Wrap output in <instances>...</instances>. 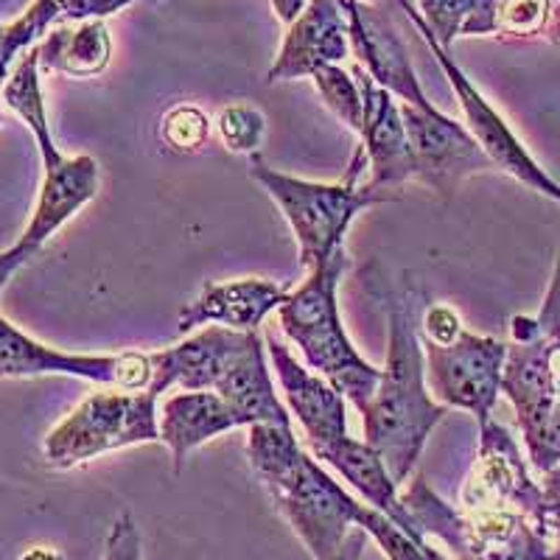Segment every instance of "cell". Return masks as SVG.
Instances as JSON below:
<instances>
[{"label": "cell", "mask_w": 560, "mask_h": 560, "mask_svg": "<svg viewBox=\"0 0 560 560\" xmlns=\"http://www.w3.org/2000/svg\"><path fill=\"white\" fill-rule=\"evenodd\" d=\"M382 303L389 331L387 362L376 393L362 409L364 443L384 459L395 482L404 485L415 471L427 440L448 415V407L434 401L429 393L412 298L389 289L382 294Z\"/></svg>", "instance_id": "cell-1"}, {"label": "cell", "mask_w": 560, "mask_h": 560, "mask_svg": "<svg viewBox=\"0 0 560 560\" xmlns=\"http://www.w3.org/2000/svg\"><path fill=\"white\" fill-rule=\"evenodd\" d=\"M348 269V249H339L325 264L308 269V278L280 303V328L345 401L362 412L373 398L382 370L353 348L339 312V280Z\"/></svg>", "instance_id": "cell-2"}, {"label": "cell", "mask_w": 560, "mask_h": 560, "mask_svg": "<svg viewBox=\"0 0 560 560\" xmlns=\"http://www.w3.org/2000/svg\"><path fill=\"white\" fill-rule=\"evenodd\" d=\"M368 168L364 149L359 147L342 183H312L272 168L258 154H249V177L261 185L294 233L303 269L325 264L345 247L353 219L368 208L395 202V194L373 191L362 179Z\"/></svg>", "instance_id": "cell-3"}, {"label": "cell", "mask_w": 560, "mask_h": 560, "mask_svg": "<svg viewBox=\"0 0 560 560\" xmlns=\"http://www.w3.org/2000/svg\"><path fill=\"white\" fill-rule=\"evenodd\" d=\"M409 516L427 538L446 544L454 560H549L552 538L535 518L513 510H465L440 499L423 477L401 493Z\"/></svg>", "instance_id": "cell-4"}, {"label": "cell", "mask_w": 560, "mask_h": 560, "mask_svg": "<svg viewBox=\"0 0 560 560\" xmlns=\"http://www.w3.org/2000/svg\"><path fill=\"white\" fill-rule=\"evenodd\" d=\"M143 443H160V393L107 387L88 395L45 434L43 457L48 468L68 471Z\"/></svg>", "instance_id": "cell-5"}, {"label": "cell", "mask_w": 560, "mask_h": 560, "mask_svg": "<svg viewBox=\"0 0 560 560\" xmlns=\"http://www.w3.org/2000/svg\"><path fill=\"white\" fill-rule=\"evenodd\" d=\"M314 560H342L362 502L353 499L312 452H303L292 471L264 488Z\"/></svg>", "instance_id": "cell-6"}, {"label": "cell", "mask_w": 560, "mask_h": 560, "mask_svg": "<svg viewBox=\"0 0 560 560\" xmlns=\"http://www.w3.org/2000/svg\"><path fill=\"white\" fill-rule=\"evenodd\" d=\"M398 3H401L407 18L412 20L415 28L423 34V39H427L429 48H432L434 59H438V65L443 68V73H446L448 84H452L454 93H457L459 107H463L465 115V127H468V132L477 138V143L485 149V154L493 160L497 172L510 174L513 179L527 185L529 191H538L541 197L560 205V183H555V179L538 166V160L527 152V147H524L522 140H518V135L510 129V124L504 121L502 113L482 96V90H479L471 79L465 77V70L454 62L452 51H446V48L438 43V37L432 34V28H429V23L423 20V14L415 7H409V0H398Z\"/></svg>", "instance_id": "cell-7"}, {"label": "cell", "mask_w": 560, "mask_h": 560, "mask_svg": "<svg viewBox=\"0 0 560 560\" xmlns=\"http://www.w3.org/2000/svg\"><path fill=\"white\" fill-rule=\"evenodd\" d=\"M427 359V384L434 401L448 409H465L485 427L493 418L502 373L508 362V342L482 334L459 331L448 345L429 342L420 337Z\"/></svg>", "instance_id": "cell-8"}, {"label": "cell", "mask_w": 560, "mask_h": 560, "mask_svg": "<svg viewBox=\"0 0 560 560\" xmlns=\"http://www.w3.org/2000/svg\"><path fill=\"white\" fill-rule=\"evenodd\" d=\"M68 376L115 389H147L152 353H65L37 342L0 314V378Z\"/></svg>", "instance_id": "cell-9"}, {"label": "cell", "mask_w": 560, "mask_h": 560, "mask_svg": "<svg viewBox=\"0 0 560 560\" xmlns=\"http://www.w3.org/2000/svg\"><path fill=\"white\" fill-rule=\"evenodd\" d=\"M459 508L513 510L535 518L549 533L541 485L529 477L516 438L493 418L479 427L477 459L459 490Z\"/></svg>", "instance_id": "cell-10"}, {"label": "cell", "mask_w": 560, "mask_h": 560, "mask_svg": "<svg viewBox=\"0 0 560 560\" xmlns=\"http://www.w3.org/2000/svg\"><path fill=\"white\" fill-rule=\"evenodd\" d=\"M401 115L418 163L415 179L443 199H452L465 179L497 172L477 138L465 124L454 121L452 115L440 113L438 107L420 109L412 104H401Z\"/></svg>", "instance_id": "cell-11"}, {"label": "cell", "mask_w": 560, "mask_h": 560, "mask_svg": "<svg viewBox=\"0 0 560 560\" xmlns=\"http://www.w3.org/2000/svg\"><path fill=\"white\" fill-rule=\"evenodd\" d=\"M353 77L359 79L364 96V124H362V143L364 158H368V179L364 183L373 191L395 194L401 197V188L409 179L418 177V163H415L412 143H409L407 124L401 115V102L378 88L373 79L364 73L362 65L353 68Z\"/></svg>", "instance_id": "cell-12"}, {"label": "cell", "mask_w": 560, "mask_h": 560, "mask_svg": "<svg viewBox=\"0 0 560 560\" xmlns=\"http://www.w3.org/2000/svg\"><path fill=\"white\" fill-rule=\"evenodd\" d=\"M345 14H348V37L350 54L359 59L373 82L393 93L401 104H412L420 109H432L434 104L423 93L409 62V51L401 34L384 18L382 12L364 3V0H342Z\"/></svg>", "instance_id": "cell-13"}, {"label": "cell", "mask_w": 560, "mask_h": 560, "mask_svg": "<svg viewBox=\"0 0 560 560\" xmlns=\"http://www.w3.org/2000/svg\"><path fill=\"white\" fill-rule=\"evenodd\" d=\"M264 342H267V357L272 362L280 389H283L289 412L298 418L300 429L306 432L308 452L348 438V404H345V395H339L319 373L303 368L292 357V350L280 339H275L272 334Z\"/></svg>", "instance_id": "cell-14"}, {"label": "cell", "mask_w": 560, "mask_h": 560, "mask_svg": "<svg viewBox=\"0 0 560 560\" xmlns=\"http://www.w3.org/2000/svg\"><path fill=\"white\" fill-rule=\"evenodd\" d=\"M348 54V14L342 0H308L306 12L289 26L267 82L312 79L325 65H342Z\"/></svg>", "instance_id": "cell-15"}, {"label": "cell", "mask_w": 560, "mask_h": 560, "mask_svg": "<svg viewBox=\"0 0 560 560\" xmlns=\"http://www.w3.org/2000/svg\"><path fill=\"white\" fill-rule=\"evenodd\" d=\"M289 298V287L267 278H238L228 283H205L202 292L185 303L177 331L188 334L205 325H222L233 331H258L264 319L278 312Z\"/></svg>", "instance_id": "cell-16"}, {"label": "cell", "mask_w": 560, "mask_h": 560, "mask_svg": "<svg viewBox=\"0 0 560 560\" xmlns=\"http://www.w3.org/2000/svg\"><path fill=\"white\" fill-rule=\"evenodd\" d=\"M249 331H233L222 325H205L202 331L179 345L152 353V384L160 395L177 389H213L230 362L247 342Z\"/></svg>", "instance_id": "cell-17"}, {"label": "cell", "mask_w": 560, "mask_h": 560, "mask_svg": "<svg viewBox=\"0 0 560 560\" xmlns=\"http://www.w3.org/2000/svg\"><path fill=\"white\" fill-rule=\"evenodd\" d=\"M98 177H102L98 163L90 154H77V158L65 154L57 166L43 168L34 213L18 242L39 253L62 224H68L84 205L96 199Z\"/></svg>", "instance_id": "cell-18"}, {"label": "cell", "mask_w": 560, "mask_h": 560, "mask_svg": "<svg viewBox=\"0 0 560 560\" xmlns=\"http://www.w3.org/2000/svg\"><path fill=\"white\" fill-rule=\"evenodd\" d=\"M228 407L236 412L242 427L255 423H283L292 427V412L275 393L272 370L267 364V342L258 331H249L238 357L230 362L217 387Z\"/></svg>", "instance_id": "cell-19"}, {"label": "cell", "mask_w": 560, "mask_h": 560, "mask_svg": "<svg viewBox=\"0 0 560 560\" xmlns=\"http://www.w3.org/2000/svg\"><path fill=\"white\" fill-rule=\"evenodd\" d=\"M238 427L236 412L217 389H179L160 407V443L172 452L177 474L188 454Z\"/></svg>", "instance_id": "cell-20"}, {"label": "cell", "mask_w": 560, "mask_h": 560, "mask_svg": "<svg viewBox=\"0 0 560 560\" xmlns=\"http://www.w3.org/2000/svg\"><path fill=\"white\" fill-rule=\"evenodd\" d=\"M312 454L319 463L331 465L334 471L364 499V504H370L373 510L393 518L395 524H401L407 533L418 535V538H427L418 529V524L412 522V516H409L407 504L401 502V490H398L401 485L395 482L389 468L384 465V459L364 440H353L348 434V438L337 440V443L314 448Z\"/></svg>", "instance_id": "cell-21"}, {"label": "cell", "mask_w": 560, "mask_h": 560, "mask_svg": "<svg viewBox=\"0 0 560 560\" xmlns=\"http://www.w3.org/2000/svg\"><path fill=\"white\" fill-rule=\"evenodd\" d=\"M39 70L68 79H93L113 59V37L104 20L54 23L37 43Z\"/></svg>", "instance_id": "cell-22"}, {"label": "cell", "mask_w": 560, "mask_h": 560, "mask_svg": "<svg viewBox=\"0 0 560 560\" xmlns=\"http://www.w3.org/2000/svg\"><path fill=\"white\" fill-rule=\"evenodd\" d=\"M43 70H39V51L34 45L32 51H26L20 57V62L14 65L12 77L0 90V102L7 104L20 121L26 124L28 132H32L34 143H37L39 160H43V168L57 166L59 160L65 158L59 152L57 140L51 132V118H48V104H45L43 93Z\"/></svg>", "instance_id": "cell-23"}, {"label": "cell", "mask_w": 560, "mask_h": 560, "mask_svg": "<svg viewBox=\"0 0 560 560\" xmlns=\"http://www.w3.org/2000/svg\"><path fill=\"white\" fill-rule=\"evenodd\" d=\"M438 43L452 51L457 37H490L499 28L502 0H418Z\"/></svg>", "instance_id": "cell-24"}, {"label": "cell", "mask_w": 560, "mask_h": 560, "mask_svg": "<svg viewBox=\"0 0 560 560\" xmlns=\"http://www.w3.org/2000/svg\"><path fill=\"white\" fill-rule=\"evenodd\" d=\"M306 448L300 446L292 427L283 423H255L247 434V459L255 479L267 488L298 465Z\"/></svg>", "instance_id": "cell-25"}, {"label": "cell", "mask_w": 560, "mask_h": 560, "mask_svg": "<svg viewBox=\"0 0 560 560\" xmlns=\"http://www.w3.org/2000/svg\"><path fill=\"white\" fill-rule=\"evenodd\" d=\"M3 3V0H0ZM59 20L57 0H34L26 12L12 23H0V90L12 77L14 65L26 51L48 34V28Z\"/></svg>", "instance_id": "cell-26"}, {"label": "cell", "mask_w": 560, "mask_h": 560, "mask_svg": "<svg viewBox=\"0 0 560 560\" xmlns=\"http://www.w3.org/2000/svg\"><path fill=\"white\" fill-rule=\"evenodd\" d=\"M359 527L368 533L370 541L378 544L387 560H446L438 549H432L429 538H418V535L407 533L401 524H395L393 518L373 510L370 504H362Z\"/></svg>", "instance_id": "cell-27"}, {"label": "cell", "mask_w": 560, "mask_h": 560, "mask_svg": "<svg viewBox=\"0 0 560 560\" xmlns=\"http://www.w3.org/2000/svg\"><path fill=\"white\" fill-rule=\"evenodd\" d=\"M314 88H317L319 98L334 115L337 121L353 132H362L364 124V96L359 88V79L353 77V70H345L342 65H325L312 77Z\"/></svg>", "instance_id": "cell-28"}, {"label": "cell", "mask_w": 560, "mask_h": 560, "mask_svg": "<svg viewBox=\"0 0 560 560\" xmlns=\"http://www.w3.org/2000/svg\"><path fill=\"white\" fill-rule=\"evenodd\" d=\"M217 132L224 149L233 154H258L267 135V118L258 107L249 104H230L219 113Z\"/></svg>", "instance_id": "cell-29"}, {"label": "cell", "mask_w": 560, "mask_h": 560, "mask_svg": "<svg viewBox=\"0 0 560 560\" xmlns=\"http://www.w3.org/2000/svg\"><path fill=\"white\" fill-rule=\"evenodd\" d=\"M160 138L174 152H199L210 138V118L194 104H177L163 115Z\"/></svg>", "instance_id": "cell-30"}, {"label": "cell", "mask_w": 560, "mask_h": 560, "mask_svg": "<svg viewBox=\"0 0 560 560\" xmlns=\"http://www.w3.org/2000/svg\"><path fill=\"white\" fill-rule=\"evenodd\" d=\"M552 0H502L499 7L497 37L533 39L544 37Z\"/></svg>", "instance_id": "cell-31"}, {"label": "cell", "mask_w": 560, "mask_h": 560, "mask_svg": "<svg viewBox=\"0 0 560 560\" xmlns=\"http://www.w3.org/2000/svg\"><path fill=\"white\" fill-rule=\"evenodd\" d=\"M138 0H57V23H84V20H104L115 12H124Z\"/></svg>", "instance_id": "cell-32"}, {"label": "cell", "mask_w": 560, "mask_h": 560, "mask_svg": "<svg viewBox=\"0 0 560 560\" xmlns=\"http://www.w3.org/2000/svg\"><path fill=\"white\" fill-rule=\"evenodd\" d=\"M104 547L113 552L115 560H140V533L129 513H121V516L115 518Z\"/></svg>", "instance_id": "cell-33"}, {"label": "cell", "mask_w": 560, "mask_h": 560, "mask_svg": "<svg viewBox=\"0 0 560 560\" xmlns=\"http://www.w3.org/2000/svg\"><path fill=\"white\" fill-rule=\"evenodd\" d=\"M538 325H541V334L547 339L560 342V242H558V255H555V269L552 280H549V289L544 294L541 312L535 314Z\"/></svg>", "instance_id": "cell-34"}, {"label": "cell", "mask_w": 560, "mask_h": 560, "mask_svg": "<svg viewBox=\"0 0 560 560\" xmlns=\"http://www.w3.org/2000/svg\"><path fill=\"white\" fill-rule=\"evenodd\" d=\"M420 337L429 339V342L448 345L459 337L463 331V323H459L457 312H452L448 306H432L423 317V325H420Z\"/></svg>", "instance_id": "cell-35"}, {"label": "cell", "mask_w": 560, "mask_h": 560, "mask_svg": "<svg viewBox=\"0 0 560 560\" xmlns=\"http://www.w3.org/2000/svg\"><path fill=\"white\" fill-rule=\"evenodd\" d=\"M544 490V510H547V527L549 538H552V558L560 560V463L552 471L544 474L541 479Z\"/></svg>", "instance_id": "cell-36"}, {"label": "cell", "mask_w": 560, "mask_h": 560, "mask_svg": "<svg viewBox=\"0 0 560 560\" xmlns=\"http://www.w3.org/2000/svg\"><path fill=\"white\" fill-rule=\"evenodd\" d=\"M37 255H39L37 249L26 247L23 242H14L12 247L0 253V294H3V289L9 287V280H12L20 269L26 267L32 258H37Z\"/></svg>", "instance_id": "cell-37"}, {"label": "cell", "mask_w": 560, "mask_h": 560, "mask_svg": "<svg viewBox=\"0 0 560 560\" xmlns=\"http://www.w3.org/2000/svg\"><path fill=\"white\" fill-rule=\"evenodd\" d=\"M269 3H272V12L278 14L280 23H287V28L292 26L294 20L306 12L308 7V0H269Z\"/></svg>", "instance_id": "cell-38"}, {"label": "cell", "mask_w": 560, "mask_h": 560, "mask_svg": "<svg viewBox=\"0 0 560 560\" xmlns=\"http://www.w3.org/2000/svg\"><path fill=\"white\" fill-rule=\"evenodd\" d=\"M544 39L552 45H560V0H552L547 28H544Z\"/></svg>", "instance_id": "cell-39"}, {"label": "cell", "mask_w": 560, "mask_h": 560, "mask_svg": "<svg viewBox=\"0 0 560 560\" xmlns=\"http://www.w3.org/2000/svg\"><path fill=\"white\" fill-rule=\"evenodd\" d=\"M364 541H368V533H364V529L359 527L357 533H353V538H350V549H348V555H345V560H359V558H362Z\"/></svg>", "instance_id": "cell-40"}, {"label": "cell", "mask_w": 560, "mask_h": 560, "mask_svg": "<svg viewBox=\"0 0 560 560\" xmlns=\"http://www.w3.org/2000/svg\"><path fill=\"white\" fill-rule=\"evenodd\" d=\"M20 560H59V558L51 552V549H32V552L23 555Z\"/></svg>", "instance_id": "cell-41"}, {"label": "cell", "mask_w": 560, "mask_h": 560, "mask_svg": "<svg viewBox=\"0 0 560 560\" xmlns=\"http://www.w3.org/2000/svg\"><path fill=\"white\" fill-rule=\"evenodd\" d=\"M102 560H115V558H113V552H109L107 547H104V558H102Z\"/></svg>", "instance_id": "cell-42"}, {"label": "cell", "mask_w": 560, "mask_h": 560, "mask_svg": "<svg viewBox=\"0 0 560 560\" xmlns=\"http://www.w3.org/2000/svg\"><path fill=\"white\" fill-rule=\"evenodd\" d=\"M0 121H3V102H0Z\"/></svg>", "instance_id": "cell-43"}, {"label": "cell", "mask_w": 560, "mask_h": 560, "mask_svg": "<svg viewBox=\"0 0 560 560\" xmlns=\"http://www.w3.org/2000/svg\"><path fill=\"white\" fill-rule=\"evenodd\" d=\"M549 560H558V558H549Z\"/></svg>", "instance_id": "cell-44"}]
</instances>
